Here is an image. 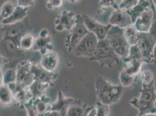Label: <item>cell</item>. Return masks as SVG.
Masks as SVG:
<instances>
[{
  "mask_svg": "<svg viewBox=\"0 0 156 116\" xmlns=\"http://www.w3.org/2000/svg\"><path fill=\"white\" fill-rule=\"evenodd\" d=\"M140 96L135 97L129 103L139 110L137 116H142L149 113H155L156 107V91L154 80L150 84H142V88L139 90Z\"/></svg>",
  "mask_w": 156,
  "mask_h": 116,
  "instance_id": "cell-1",
  "label": "cell"
},
{
  "mask_svg": "<svg viewBox=\"0 0 156 116\" xmlns=\"http://www.w3.org/2000/svg\"><path fill=\"white\" fill-rule=\"evenodd\" d=\"M95 90L98 101L110 106L119 100L123 89L121 85L111 84L103 76H100L96 81Z\"/></svg>",
  "mask_w": 156,
  "mask_h": 116,
  "instance_id": "cell-2",
  "label": "cell"
},
{
  "mask_svg": "<svg viewBox=\"0 0 156 116\" xmlns=\"http://www.w3.org/2000/svg\"><path fill=\"white\" fill-rule=\"evenodd\" d=\"M89 59L98 62L101 68L107 66L111 69L113 65H118L119 63V57L111 49L106 39L98 41L93 56Z\"/></svg>",
  "mask_w": 156,
  "mask_h": 116,
  "instance_id": "cell-3",
  "label": "cell"
},
{
  "mask_svg": "<svg viewBox=\"0 0 156 116\" xmlns=\"http://www.w3.org/2000/svg\"><path fill=\"white\" fill-rule=\"evenodd\" d=\"M124 30V29L112 26L105 38L111 49L122 59L128 55L130 49V46L125 38Z\"/></svg>",
  "mask_w": 156,
  "mask_h": 116,
  "instance_id": "cell-4",
  "label": "cell"
},
{
  "mask_svg": "<svg viewBox=\"0 0 156 116\" xmlns=\"http://www.w3.org/2000/svg\"><path fill=\"white\" fill-rule=\"evenodd\" d=\"M89 32L84 24L82 15H76L75 24L65 39V45L68 51L72 53L79 42Z\"/></svg>",
  "mask_w": 156,
  "mask_h": 116,
  "instance_id": "cell-5",
  "label": "cell"
},
{
  "mask_svg": "<svg viewBox=\"0 0 156 116\" xmlns=\"http://www.w3.org/2000/svg\"><path fill=\"white\" fill-rule=\"evenodd\" d=\"M122 59L124 62L123 69L128 74L136 77L141 72L143 60L137 45L130 46L128 55Z\"/></svg>",
  "mask_w": 156,
  "mask_h": 116,
  "instance_id": "cell-6",
  "label": "cell"
},
{
  "mask_svg": "<svg viewBox=\"0 0 156 116\" xmlns=\"http://www.w3.org/2000/svg\"><path fill=\"white\" fill-rule=\"evenodd\" d=\"M98 41L94 33L89 32L79 42L72 53L79 57L90 58L96 48Z\"/></svg>",
  "mask_w": 156,
  "mask_h": 116,
  "instance_id": "cell-7",
  "label": "cell"
},
{
  "mask_svg": "<svg viewBox=\"0 0 156 116\" xmlns=\"http://www.w3.org/2000/svg\"><path fill=\"white\" fill-rule=\"evenodd\" d=\"M156 41L149 32H139L137 46L141 53L143 62L151 63L153 59V51Z\"/></svg>",
  "mask_w": 156,
  "mask_h": 116,
  "instance_id": "cell-8",
  "label": "cell"
},
{
  "mask_svg": "<svg viewBox=\"0 0 156 116\" xmlns=\"http://www.w3.org/2000/svg\"><path fill=\"white\" fill-rule=\"evenodd\" d=\"M33 62L30 60L20 62L16 66V83L25 87H29L34 81L31 71Z\"/></svg>",
  "mask_w": 156,
  "mask_h": 116,
  "instance_id": "cell-9",
  "label": "cell"
},
{
  "mask_svg": "<svg viewBox=\"0 0 156 116\" xmlns=\"http://www.w3.org/2000/svg\"><path fill=\"white\" fill-rule=\"evenodd\" d=\"M82 16L85 26L89 32L94 33L97 36L98 40L105 39L109 30L112 27L111 25H103L86 14L82 15Z\"/></svg>",
  "mask_w": 156,
  "mask_h": 116,
  "instance_id": "cell-10",
  "label": "cell"
},
{
  "mask_svg": "<svg viewBox=\"0 0 156 116\" xmlns=\"http://www.w3.org/2000/svg\"><path fill=\"white\" fill-rule=\"evenodd\" d=\"M76 22V15L73 12L67 9L64 10L54 21L55 30L57 32L64 30L70 31Z\"/></svg>",
  "mask_w": 156,
  "mask_h": 116,
  "instance_id": "cell-11",
  "label": "cell"
},
{
  "mask_svg": "<svg viewBox=\"0 0 156 116\" xmlns=\"http://www.w3.org/2000/svg\"><path fill=\"white\" fill-rule=\"evenodd\" d=\"M31 71L32 73L34 81L41 83L53 85L58 77V74L55 73H51L44 69L40 64L33 62Z\"/></svg>",
  "mask_w": 156,
  "mask_h": 116,
  "instance_id": "cell-12",
  "label": "cell"
},
{
  "mask_svg": "<svg viewBox=\"0 0 156 116\" xmlns=\"http://www.w3.org/2000/svg\"><path fill=\"white\" fill-rule=\"evenodd\" d=\"M109 24L111 26H117L121 29H125L133 25L126 11L121 9L115 10L112 13L109 20Z\"/></svg>",
  "mask_w": 156,
  "mask_h": 116,
  "instance_id": "cell-13",
  "label": "cell"
},
{
  "mask_svg": "<svg viewBox=\"0 0 156 116\" xmlns=\"http://www.w3.org/2000/svg\"><path fill=\"white\" fill-rule=\"evenodd\" d=\"M75 99L72 97H65L61 91H58L57 99L49 105L48 111H57L60 113L62 116H65L70 104Z\"/></svg>",
  "mask_w": 156,
  "mask_h": 116,
  "instance_id": "cell-14",
  "label": "cell"
},
{
  "mask_svg": "<svg viewBox=\"0 0 156 116\" xmlns=\"http://www.w3.org/2000/svg\"><path fill=\"white\" fill-rule=\"evenodd\" d=\"M153 12L151 7L147 8L133 24L139 32H149L152 23Z\"/></svg>",
  "mask_w": 156,
  "mask_h": 116,
  "instance_id": "cell-15",
  "label": "cell"
},
{
  "mask_svg": "<svg viewBox=\"0 0 156 116\" xmlns=\"http://www.w3.org/2000/svg\"><path fill=\"white\" fill-rule=\"evenodd\" d=\"M59 64V56L57 52L50 51L42 56L40 65L47 71L55 73Z\"/></svg>",
  "mask_w": 156,
  "mask_h": 116,
  "instance_id": "cell-16",
  "label": "cell"
},
{
  "mask_svg": "<svg viewBox=\"0 0 156 116\" xmlns=\"http://www.w3.org/2000/svg\"><path fill=\"white\" fill-rule=\"evenodd\" d=\"M93 106H89L78 99L72 102L67 110L65 116H87Z\"/></svg>",
  "mask_w": 156,
  "mask_h": 116,
  "instance_id": "cell-17",
  "label": "cell"
},
{
  "mask_svg": "<svg viewBox=\"0 0 156 116\" xmlns=\"http://www.w3.org/2000/svg\"><path fill=\"white\" fill-rule=\"evenodd\" d=\"M28 8H23L17 5L13 13L7 19L1 22L2 25L7 26L15 24L24 19L27 15Z\"/></svg>",
  "mask_w": 156,
  "mask_h": 116,
  "instance_id": "cell-18",
  "label": "cell"
},
{
  "mask_svg": "<svg viewBox=\"0 0 156 116\" xmlns=\"http://www.w3.org/2000/svg\"><path fill=\"white\" fill-rule=\"evenodd\" d=\"M13 97L20 105L23 106L25 103L32 99L33 97L29 87H25L16 83V87L13 91Z\"/></svg>",
  "mask_w": 156,
  "mask_h": 116,
  "instance_id": "cell-19",
  "label": "cell"
},
{
  "mask_svg": "<svg viewBox=\"0 0 156 116\" xmlns=\"http://www.w3.org/2000/svg\"><path fill=\"white\" fill-rule=\"evenodd\" d=\"M53 48L54 46L51 44V36L47 38H40L38 37L34 39L32 50L38 51L43 56L49 52L52 51Z\"/></svg>",
  "mask_w": 156,
  "mask_h": 116,
  "instance_id": "cell-20",
  "label": "cell"
},
{
  "mask_svg": "<svg viewBox=\"0 0 156 116\" xmlns=\"http://www.w3.org/2000/svg\"><path fill=\"white\" fill-rule=\"evenodd\" d=\"M150 7V1L146 0H140L136 6L129 10L126 11L129 15L132 23L134 24L137 19L145 11V10Z\"/></svg>",
  "mask_w": 156,
  "mask_h": 116,
  "instance_id": "cell-21",
  "label": "cell"
},
{
  "mask_svg": "<svg viewBox=\"0 0 156 116\" xmlns=\"http://www.w3.org/2000/svg\"><path fill=\"white\" fill-rule=\"evenodd\" d=\"M115 10L111 7H100L94 19L103 25H109L111 16Z\"/></svg>",
  "mask_w": 156,
  "mask_h": 116,
  "instance_id": "cell-22",
  "label": "cell"
},
{
  "mask_svg": "<svg viewBox=\"0 0 156 116\" xmlns=\"http://www.w3.org/2000/svg\"><path fill=\"white\" fill-rule=\"evenodd\" d=\"M124 33L125 38L130 46L137 44L139 39V32L137 30L134 25L125 28Z\"/></svg>",
  "mask_w": 156,
  "mask_h": 116,
  "instance_id": "cell-23",
  "label": "cell"
},
{
  "mask_svg": "<svg viewBox=\"0 0 156 116\" xmlns=\"http://www.w3.org/2000/svg\"><path fill=\"white\" fill-rule=\"evenodd\" d=\"M50 86H51L50 84L41 83L37 81H34L32 84L29 87V89L32 95L33 98L36 99L44 95L46 90Z\"/></svg>",
  "mask_w": 156,
  "mask_h": 116,
  "instance_id": "cell-24",
  "label": "cell"
},
{
  "mask_svg": "<svg viewBox=\"0 0 156 116\" xmlns=\"http://www.w3.org/2000/svg\"><path fill=\"white\" fill-rule=\"evenodd\" d=\"M13 94L12 90L7 85H2L0 87V104L8 105L13 101Z\"/></svg>",
  "mask_w": 156,
  "mask_h": 116,
  "instance_id": "cell-25",
  "label": "cell"
},
{
  "mask_svg": "<svg viewBox=\"0 0 156 116\" xmlns=\"http://www.w3.org/2000/svg\"><path fill=\"white\" fill-rule=\"evenodd\" d=\"M17 3L12 1H6L4 2L0 9V22L9 18L13 13Z\"/></svg>",
  "mask_w": 156,
  "mask_h": 116,
  "instance_id": "cell-26",
  "label": "cell"
},
{
  "mask_svg": "<svg viewBox=\"0 0 156 116\" xmlns=\"http://www.w3.org/2000/svg\"><path fill=\"white\" fill-rule=\"evenodd\" d=\"M35 39L31 34H26L21 37L20 39V48L23 50L32 49L34 44Z\"/></svg>",
  "mask_w": 156,
  "mask_h": 116,
  "instance_id": "cell-27",
  "label": "cell"
},
{
  "mask_svg": "<svg viewBox=\"0 0 156 116\" xmlns=\"http://www.w3.org/2000/svg\"><path fill=\"white\" fill-rule=\"evenodd\" d=\"M16 82V69H9L3 73V84H9Z\"/></svg>",
  "mask_w": 156,
  "mask_h": 116,
  "instance_id": "cell-28",
  "label": "cell"
},
{
  "mask_svg": "<svg viewBox=\"0 0 156 116\" xmlns=\"http://www.w3.org/2000/svg\"><path fill=\"white\" fill-rule=\"evenodd\" d=\"M136 77L131 76L128 74L124 69L121 71L119 75V80L122 86L125 87H129L133 84L135 80Z\"/></svg>",
  "mask_w": 156,
  "mask_h": 116,
  "instance_id": "cell-29",
  "label": "cell"
},
{
  "mask_svg": "<svg viewBox=\"0 0 156 116\" xmlns=\"http://www.w3.org/2000/svg\"><path fill=\"white\" fill-rule=\"evenodd\" d=\"M150 1V7L153 12V17L152 23L150 27L149 33L152 36V37L156 41V7L154 4L153 1Z\"/></svg>",
  "mask_w": 156,
  "mask_h": 116,
  "instance_id": "cell-30",
  "label": "cell"
},
{
  "mask_svg": "<svg viewBox=\"0 0 156 116\" xmlns=\"http://www.w3.org/2000/svg\"><path fill=\"white\" fill-rule=\"evenodd\" d=\"M23 107L26 110L27 116H40L36 105L33 103V98L24 104Z\"/></svg>",
  "mask_w": 156,
  "mask_h": 116,
  "instance_id": "cell-31",
  "label": "cell"
},
{
  "mask_svg": "<svg viewBox=\"0 0 156 116\" xmlns=\"http://www.w3.org/2000/svg\"><path fill=\"white\" fill-rule=\"evenodd\" d=\"M33 101L34 104L36 105V109L39 113V116H43L46 111H48L49 105L41 102L40 99V97L36 99L33 98Z\"/></svg>",
  "mask_w": 156,
  "mask_h": 116,
  "instance_id": "cell-32",
  "label": "cell"
},
{
  "mask_svg": "<svg viewBox=\"0 0 156 116\" xmlns=\"http://www.w3.org/2000/svg\"><path fill=\"white\" fill-rule=\"evenodd\" d=\"M96 110L97 116H108L110 113L109 106L104 104L98 101L96 103Z\"/></svg>",
  "mask_w": 156,
  "mask_h": 116,
  "instance_id": "cell-33",
  "label": "cell"
},
{
  "mask_svg": "<svg viewBox=\"0 0 156 116\" xmlns=\"http://www.w3.org/2000/svg\"><path fill=\"white\" fill-rule=\"evenodd\" d=\"M139 2V0H124L120 1L119 8L125 11L129 10L136 6Z\"/></svg>",
  "mask_w": 156,
  "mask_h": 116,
  "instance_id": "cell-34",
  "label": "cell"
},
{
  "mask_svg": "<svg viewBox=\"0 0 156 116\" xmlns=\"http://www.w3.org/2000/svg\"><path fill=\"white\" fill-rule=\"evenodd\" d=\"M140 78L142 84H149L154 80L153 74L151 71L144 70L140 73Z\"/></svg>",
  "mask_w": 156,
  "mask_h": 116,
  "instance_id": "cell-35",
  "label": "cell"
},
{
  "mask_svg": "<svg viewBox=\"0 0 156 116\" xmlns=\"http://www.w3.org/2000/svg\"><path fill=\"white\" fill-rule=\"evenodd\" d=\"M118 1L114 0H101L99 1L100 7H111L114 9H118L119 4L117 2Z\"/></svg>",
  "mask_w": 156,
  "mask_h": 116,
  "instance_id": "cell-36",
  "label": "cell"
},
{
  "mask_svg": "<svg viewBox=\"0 0 156 116\" xmlns=\"http://www.w3.org/2000/svg\"><path fill=\"white\" fill-rule=\"evenodd\" d=\"M63 2L62 0H48L47 1L46 6L49 9H57L62 6Z\"/></svg>",
  "mask_w": 156,
  "mask_h": 116,
  "instance_id": "cell-37",
  "label": "cell"
},
{
  "mask_svg": "<svg viewBox=\"0 0 156 116\" xmlns=\"http://www.w3.org/2000/svg\"><path fill=\"white\" fill-rule=\"evenodd\" d=\"M17 5L23 8H28L33 7L35 5L36 1L33 0H18L16 1Z\"/></svg>",
  "mask_w": 156,
  "mask_h": 116,
  "instance_id": "cell-38",
  "label": "cell"
},
{
  "mask_svg": "<svg viewBox=\"0 0 156 116\" xmlns=\"http://www.w3.org/2000/svg\"><path fill=\"white\" fill-rule=\"evenodd\" d=\"M51 36L48 29H43L39 32V37L40 38H47Z\"/></svg>",
  "mask_w": 156,
  "mask_h": 116,
  "instance_id": "cell-39",
  "label": "cell"
},
{
  "mask_svg": "<svg viewBox=\"0 0 156 116\" xmlns=\"http://www.w3.org/2000/svg\"><path fill=\"white\" fill-rule=\"evenodd\" d=\"M43 116H62L60 113L57 111L50 110L47 111L44 114Z\"/></svg>",
  "mask_w": 156,
  "mask_h": 116,
  "instance_id": "cell-40",
  "label": "cell"
},
{
  "mask_svg": "<svg viewBox=\"0 0 156 116\" xmlns=\"http://www.w3.org/2000/svg\"><path fill=\"white\" fill-rule=\"evenodd\" d=\"M40 101L41 102L46 103V104H47L48 105H50L51 104V99L49 97H47L45 94L43 95L42 97H40Z\"/></svg>",
  "mask_w": 156,
  "mask_h": 116,
  "instance_id": "cell-41",
  "label": "cell"
},
{
  "mask_svg": "<svg viewBox=\"0 0 156 116\" xmlns=\"http://www.w3.org/2000/svg\"><path fill=\"white\" fill-rule=\"evenodd\" d=\"M8 63H9L8 60L0 55V66L1 67L2 66L7 65Z\"/></svg>",
  "mask_w": 156,
  "mask_h": 116,
  "instance_id": "cell-42",
  "label": "cell"
},
{
  "mask_svg": "<svg viewBox=\"0 0 156 116\" xmlns=\"http://www.w3.org/2000/svg\"><path fill=\"white\" fill-rule=\"evenodd\" d=\"M154 65H156V43L153 51V59H152V62Z\"/></svg>",
  "mask_w": 156,
  "mask_h": 116,
  "instance_id": "cell-43",
  "label": "cell"
},
{
  "mask_svg": "<svg viewBox=\"0 0 156 116\" xmlns=\"http://www.w3.org/2000/svg\"><path fill=\"white\" fill-rule=\"evenodd\" d=\"M87 116H97V114H96V108L95 107L93 106V109L90 111V112L89 113Z\"/></svg>",
  "mask_w": 156,
  "mask_h": 116,
  "instance_id": "cell-44",
  "label": "cell"
},
{
  "mask_svg": "<svg viewBox=\"0 0 156 116\" xmlns=\"http://www.w3.org/2000/svg\"><path fill=\"white\" fill-rule=\"evenodd\" d=\"M3 72L1 69H0V87L3 85Z\"/></svg>",
  "mask_w": 156,
  "mask_h": 116,
  "instance_id": "cell-45",
  "label": "cell"
},
{
  "mask_svg": "<svg viewBox=\"0 0 156 116\" xmlns=\"http://www.w3.org/2000/svg\"><path fill=\"white\" fill-rule=\"evenodd\" d=\"M142 116H156V112L155 113H149V114H145Z\"/></svg>",
  "mask_w": 156,
  "mask_h": 116,
  "instance_id": "cell-46",
  "label": "cell"
},
{
  "mask_svg": "<svg viewBox=\"0 0 156 116\" xmlns=\"http://www.w3.org/2000/svg\"><path fill=\"white\" fill-rule=\"evenodd\" d=\"M1 26H2V24H1V23L0 22V32H1Z\"/></svg>",
  "mask_w": 156,
  "mask_h": 116,
  "instance_id": "cell-47",
  "label": "cell"
},
{
  "mask_svg": "<svg viewBox=\"0 0 156 116\" xmlns=\"http://www.w3.org/2000/svg\"><path fill=\"white\" fill-rule=\"evenodd\" d=\"M153 3H154V4L155 5V6L156 7V1H153Z\"/></svg>",
  "mask_w": 156,
  "mask_h": 116,
  "instance_id": "cell-48",
  "label": "cell"
},
{
  "mask_svg": "<svg viewBox=\"0 0 156 116\" xmlns=\"http://www.w3.org/2000/svg\"><path fill=\"white\" fill-rule=\"evenodd\" d=\"M1 69V66H0V69Z\"/></svg>",
  "mask_w": 156,
  "mask_h": 116,
  "instance_id": "cell-49",
  "label": "cell"
}]
</instances>
